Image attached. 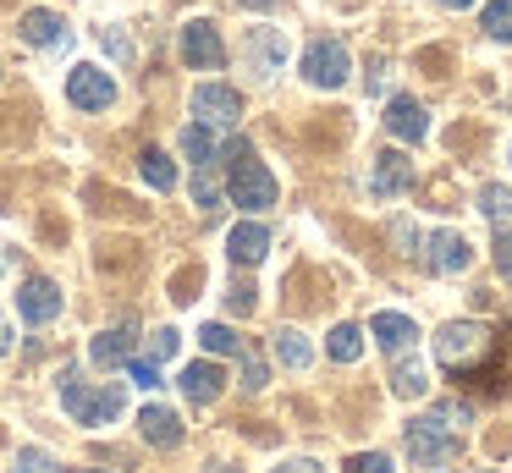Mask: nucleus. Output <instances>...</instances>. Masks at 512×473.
<instances>
[{
    "label": "nucleus",
    "instance_id": "nucleus-1",
    "mask_svg": "<svg viewBox=\"0 0 512 473\" xmlns=\"http://www.w3.org/2000/svg\"><path fill=\"white\" fill-rule=\"evenodd\" d=\"M226 165H232V176H226V198H232L237 209H270L276 204V176H270V165L259 160L248 143H232V149L221 154Z\"/></svg>",
    "mask_w": 512,
    "mask_h": 473
},
{
    "label": "nucleus",
    "instance_id": "nucleus-2",
    "mask_svg": "<svg viewBox=\"0 0 512 473\" xmlns=\"http://www.w3.org/2000/svg\"><path fill=\"white\" fill-rule=\"evenodd\" d=\"M61 407L72 413V424L100 429V424H116L127 413V396H122V385H83L78 374H67L61 380Z\"/></svg>",
    "mask_w": 512,
    "mask_h": 473
},
{
    "label": "nucleus",
    "instance_id": "nucleus-3",
    "mask_svg": "<svg viewBox=\"0 0 512 473\" xmlns=\"http://www.w3.org/2000/svg\"><path fill=\"white\" fill-rule=\"evenodd\" d=\"M347 72H353V55H347V44L314 39L309 50H303V77H309V88H325V94H336V88L347 83Z\"/></svg>",
    "mask_w": 512,
    "mask_h": 473
},
{
    "label": "nucleus",
    "instance_id": "nucleus-4",
    "mask_svg": "<svg viewBox=\"0 0 512 473\" xmlns=\"http://www.w3.org/2000/svg\"><path fill=\"white\" fill-rule=\"evenodd\" d=\"M485 352H490V330L479 325V319H452V325H441V336H435V358L452 363V369L485 358Z\"/></svg>",
    "mask_w": 512,
    "mask_h": 473
},
{
    "label": "nucleus",
    "instance_id": "nucleus-5",
    "mask_svg": "<svg viewBox=\"0 0 512 473\" xmlns=\"http://www.w3.org/2000/svg\"><path fill=\"white\" fill-rule=\"evenodd\" d=\"M67 99L78 110H111L116 105V77L105 72V66H94V61H78L67 72Z\"/></svg>",
    "mask_w": 512,
    "mask_h": 473
},
{
    "label": "nucleus",
    "instance_id": "nucleus-6",
    "mask_svg": "<svg viewBox=\"0 0 512 473\" xmlns=\"http://www.w3.org/2000/svg\"><path fill=\"white\" fill-rule=\"evenodd\" d=\"M182 61H188L193 72H221V66H226L221 28H215L210 17H193L188 28H182Z\"/></svg>",
    "mask_w": 512,
    "mask_h": 473
},
{
    "label": "nucleus",
    "instance_id": "nucleus-7",
    "mask_svg": "<svg viewBox=\"0 0 512 473\" xmlns=\"http://www.w3.org/2000/svg\"><path fill=\"white\" fill-rule=\"evenodd\" d=\"M237 116H243V94L226 83H199L193 88V121H204V127H237Z\"/></svg>",
    "mask_w": 512,
    "mask_h": 473
},
{
    "label": "nucleus",
    "instance_id": "nucleus-8",
    "mask_svg": "<svg viewBox=\"0 0 512 473\" xmlns=\"http://www.w3.org/2000/svg\"><path fill=\"white\" fill-rule=\"evenodd\" d=\"M287 50H292V44H287V33H281V28H248V39H243V61H248V72L265 77V83L281 72Z\"/></svg>",
    "mask_w": 512,
    "mask_h": 473
},
{
    "label": "nucleus",
    "instance_id": "nucleus-9",
    "mask_svg": "<svg viewBox=\"0 0 512 473\" xmlns=\"http://www.w3.org/2000/svg\"><path fill=\"white\" fill-rule=\"evenodd\" d=\"M408 457L424 462V468H446V462L457 457V435H452V429H441L435 418L408 424Z\"/></svg>",
    "mask_w": 512,
    "mask_h": 473
},
{
    "label": "nucleus",
    "instance_id": "nucleus-10",
    "mask_svg": "<svg viewBox=\"0 0 512 473\" xmlns=\"http://www.w3.org/2000/svg\"><path fill=\"white\" fill-rule=\"evenodd\" d=\"M17 314H23L28 325H50V319L61 314V286L50 281V275H28V281L17 286Z\"/></svg>",
    "mask_w": 512,
    "mask_h": 473
},
{
    "label": "nucleus",
    "instance_id": "nucleus-11",
    "mask_svg": "<svg viewBox=\"0 0 512 473\" xmlns=\"http://www.w3.org/2000/svg\"><path fill=\"white\" fill-rule=\"evenodd\" d=\"M369 187H375V198H402L413 187V160L402 149H380L369 165Z\"/></svg>",
    "mask_w": 512,
    "mask_h": 473
},
{
    "label": "nucleus",
    "instance_id": "nucleus-12",
    "mask_svg": "<svg viewBox=\"0 0 512 473\" xmlns=\"http://www.w3.org/2000/svg\"><path fill=\"white\" fill-rule=\"evenodd\" d=\"M424 259H430V270H441V275H463L468 264H474V248H468L457 231H430V242H424Z\"/></svg>",
    "mask_w": 512,
    "mask_h": 473
},
{
    "label": "nucleus",
    "instance_id": "nucleus-13",
    "mask_svg": "<svg viewBox=\"0 0 512 473\" xmlns=\"http://www.w3.org/2000/svg\"><path fill=\"white\" fill-rule=\"evenodd\" d=\"M17 33H23V44H34V50H67V22L56 17V11H45V6H34V11H23V22H17Z\"/></svg>",
    "mask_w": 512,
    "mask_h": 473
},
{
    "label": "nucleus",
    "instance_id": "nucleus-14",
    "mask_svg": "<svg viewBox=\"0 0 512 473\" xmlns=\"http://www.w3.org/2000/svg\"><path fill=\"white\" fill-rule=\"evenodd\" d=\"M138 435H144L149 446H160V451L182 446V413L166 407V402H149L144 413H138Z\"/></svg>",
    "mask_w": 512,
    "mask_h": 473
},
{
    "label": "nucleus",
    "instance_id": "nucleus-15",
    "mask_svg": "<svg viewBox=\"0 0 512 473\" xmlns=\"http://www.w3.org/2000/svg\"><path fill=\"white\" fill-rule=\"evenodd\" d=\"M386 127H391V138H402V143H424V138H430V116H424V105H419V99H408V94H397L386 105Z\"/></svg>",
    "mask_w": 512,
    "mask_h": 473
},
{
    "label": "nucleus",
    "instance_id": "nucleus-16",
    "mask_svg": "<svg viewBox=\"0 0 512 473\" xmlns=\"http://www.w3.org/2000/svg\"><path fill=\"white\" fill-rule=\"evenodd\" d=\"M177 385H182V396H188V402H215V396L226 391V369L221 363H210V358H199V363H188V369L177 374Z\"/></svg>",
    "mask_w": 512,
    "mask_h": 473
},
{
    "label": "nucleus",
    "instance_id": "nucleus-17",
    "mask_svg": "<svg viewBox=\"0 0 512 473\" xmlns=\"http://www.w3.org/2000/svg\"><path fill=\"white\" fill-rule=\"evenodd\" d=\"M133 341H138V325H133V319H122L116 330H100V336L89 341V358L100 363V369H116V363L133 358Z\"/></svg>",
    "mask_w": 512,
    "mask_h": 473
},
{
    "label": "nucleus",
    "instance_id": "nucleus-18",
    "mask_svg": "<svg viewBox=\"0 0 512 473\" xmlns=\"http://www.w3.org/2000/svg\"><path fill=\"white\" fill-rule=\"evenodd\" d=\"M226 253H232V264H259L270 253V231L259 226V220H237V226L226 231Z\"/></svg>",
    "mask_w": 512,
    "mask_h": 473
},
{
    "label": "nucleus",
    "instance_id": "nucleus-19",
    "mask_svg": "<svg viewBox=\"0 0 512 473\" xmlns=\"http://www.w3.org/2000/svg\"><path fill=\"white\" fill-rule=\"evenodd\" d=\"M369 336L380 341V352H413V341H419V325H413L408 314H375L369 319Z\"/></svg>",
    "mask_w": 512,
    "mask_h": 473
},
{
    "label": "nucleus",
    "instance_id": "nucleus-20",
    "mask_svg": "<svg viewBox=\"0 0 512 473\" xmlns=\"http://www.w3.org/2000/svg\"><path fill=\"white\" fill-rule=\"evenodd\" d=\"M182 154H188L199 171H210V165H221V143H215V127H204V121H193V127H182Z\"/></svg>",
    "mask_w": 512,
    "mask_h": 473
},
{
    "label": "nucleus",
    "instance_id": "nucleus-21",
    "mask_svg": "<svg viewBox=\"0 0 512 473\" xmlns=\"http://www.w3.org/2000/svg\"><path fill=\"white\" fill-rule=\"evenodd\" d=\"M276 363H281V369H309V363H314V347H309V336H303V330H276Z\"/></svg>",
    "mask_w": 512,
    "mask_h": 473
},
{
    "label": "nucleus",
    "instance_id": "nucleus-22",
    "mask_svg": "<svg viewBox=\"0 0 512 473\" xmlns=\"http://www.w3.org/2000/svg\"><path fill=\"white\" fill-rule=\"evenodd\" d=\"M138 171H144V182L155 187V193H171V187H177V160H171V154H160V149L138 154Z\"/></svg>",
    "mask_w": 512,
    "mask_h": 473
},
{
    "label": "nucleus",
    "instance_id": "nucleus-23",
    "mask_svg": "<svg viewBox=\"0 0 512 473\" xmlns=\"http://www.w3.org/2000/svg\"><path fill=\"white\" fill-rule=\"evenodd\" d=\"M325 352H331V363H358V358H364V330H358V325H336L331 336H325Z\"/></svg>",
    "mask_w": 512,
    "mask_h": 473
},
{
    "label": "nucleus",
    "instance_id": "nucleus-24",
    "mask_svg": "<svg viewBox=\"0 0 512 473\" xmlns=\"http://www.w3.org/2000/svg\"><path fill=\"white\" fill-rule=\"evenodd\" d=\"M479 215L496 220V226H512V187L507 182H485V187H479Z\"/></svg>",
    "mask_w": 512,
    "mask_h": 473
},
{
    "label": "nucleus",
    "instance_id": "nucleus-25",
    "mask_svg": "<svg viewBox=\"0 0 512 473\" xmlns=\"http://www.w3.org/2000/svg\"><path fill=\"white\" fill-rule=\"evenodd\" d=\"M424 385H430V374H424L419 358H402L397 374H391V391L402 396V402H413V396H424Z\"/></svg>",
    "mask_w": 512,
    "mask_h": 473
},
{
    "label": "nucleus",
    "instance_id": "nucleus-26",
    "mask_svg": "<svg viewBox=\"0 0 512 473\" xmlns=\"http://www.w3.org/2000/svg\"><path fill=\"white\" fill-rule=\"evenodd\" d=\"M199 341H204V352H215V358H232V352H243V336H237L232 325H204Z\"/></svg>",
    "mask_w": 512,
    "mask_h": 473
},
{
    "label": "nucleus",
    "instance_id": "nucleus-27",
    "mask_svg": "<svg viewBox=\"0 0 512 473\" xmlns=\"http://www.w3.org/2000/svg\"><path fill=\"white\" fill-rule=\"evenodd\" d=\"M479 22H485V33H490V39L512 44V0H490V6H485V17H479Z\"/></svg>",
    "mask_w": 512,
    "mask_h": 473
},
{
    "label": "nucleus",
    "instance_id": "nucleus-28",
    "mask_svg": "<svg viewBox=\"0 0 512 473\" xmlns=\"http://www.w3.org/2000/svg\"><path fill=\"white\" fill-rule=\"evenodd\" d=\"M12 473H61V468H56V457H50L45 446H23L17 462H12Z\"/></svg>",
    "mask_w": 512,
    "mask_h": 473
},
{
    "label": "nucleus",
    "instance_id": "nucleus-29",
    "mask_svg": "<svg viewBox=\"0 0 512 473\" xmlns=\"http://www.w3.org/2000/svg\"><path fill=\"white\" fill-rule=\"evenodd\" d=\"M177 347H182V336H177V330H171V325H160L155 336H149V358H155V363L177 358Z\"/></svg>",
    "mask_w": 512,
    "mask_h": 473
},
{
    "label": "nucleus",
    "instance_id": "nucleus-30",
    "mask_svg": "<svg viewBox=\"0 0 512 473\" xmlns=\"http://www.w3.org/2000/svg\"><path fill=\"white\" fill-rule=\"evenodd\" d=\"M127 380L144 385V391H155V385H160V363L155 358H127Z\"/></svg>",
    "mask_w": 512,
    "mask_h": 473
},
{
    "label": "nucleus",
    "instance_id": "nucleus-31",
    "mask_svg": "<svg viewBox=\"0 0 512 473\" xmlns=\"http://www.w3.org/2000/svg\"><path fill=\"white\" fill-rule=\"evenodd\" d=\"M193 204H199L204 215H215V209H221V187H215V182H210V176H204V171L193 176Z\"/></svg>",
    "mask_w": 512,
    "mask_h": 473
},
{
    "label": "nucleus",
    "instance_id": "nucleus-32",
    "mask_svg": "<svg viewBox=\"0 0 512 473\" xmlns=\"http://www.w3.org/2000/svg\"><path fill=\"white\" fill-rule=\"evenodd\" d=\"M347 473H397V468H391L386 451H358V457L347 462Z\"/></svg>",
    "mask_w": 512,
    "mask_h": 473
},
{
    "label": "nucleus",
    "instance_id": "nucleus-33",
    "mask_svg": "<svg viewBox=\"0 0 512 473\" xmlns=\"http://www.w3.org/2000/svg\"><path fill=\"white\" fill-rule=\"evenodd\" d=\"M430 418H435V424H441V429H463V424H468V418H474V413H468L463 402H441V407H435Z\"/></svg>",
    "mask_w": 512,
    "mask_h": 473
},
{
    "label": "nucleus",
    "instance_id": "nucleus-34",
    "mask_svg": "<svg viewBox=\"0 0 512 473\" xmlns=\"http://www.w3.org/2000/svg\"><path fill=\"white\" fill-rule=\"evenodd\" d=\"M265 380H270V369L259 358H243V374H237V385L243 391H265Z\"/></svg>",
    "mask_w": 512,
    "mask_h": 473
},
{
    "label": "nucleus",
    "instance_id": "nucleus-35",
    "mask_svg": "<svg viewBox=\"0 0 512 473\" xmlns=\"http://www.w3.org/2000/svg\"><path fill=\"white\" fill-rule=\"evenodd\" d=\"M496 270H501V281H512V231L496 237Z\"/></svg>",
    "mask_w": 512,
    "mask_h": 473
},
{
    "label": "nucleus",
    "instance_id": "nucleus-36",
    "mask_svg": "<svg viewBox=\"0 0 512 473\" xmlns=\"http://www.w3.org/2000/svg\"><path fill=\"white\" fill-rule=\"evenodd\" d=\"M386 83H391V61H386V55H375V61H369V94H380Z\"/></svg>",
    "mask_w": 512,
    "mask_h": 473
},
{
    "label": "nucleus",
    "instance_id": "nucleus-37",
    "mask_svg": "<svg viewBox=\"0 0 512 473\" xmlns=\"http://www.w3.org/2000/svg\"><path fill=\"white\" fill-rule=\"evenodd\" d=\"M100 39H105V50H111L116 61H127V55H133V44H127V39H122V33H116V28H105Z\"/></svg>",
    "mask_w": 512,
    "mask_h": 473
},
{
    "label": "nucleus",
    "instance_id": "nucleus-38",
    "mask_svg": "<svg viewBox=\"0 0 512 473\" xmlns=\"http://www.w3.org/2000/svg\"><path fill=\"white\" fill-rule=\"evenodd\" d=\"M270 473H325L314 457H292V462H281V468H270Z\"/></svg>",
    "mask_w": 512,
    "mask_h": 473
},
{
    "label": "nucleus",
    "instance_id": "nucleus-39",
    "mask_svg": "<svg viewBox=\"0 0 512 473\" xmlns=\"http://www.w3.org/2000/svg\"><path fill=\"white\" fill-rule=\"evenodd\" d=\"M226 303H232V314H248V308H254V292H243V286H237V292L226 297Z\"/></svg>",
    "mask_w": 512,
    "mask_h": 473
},
{
    "label": "nucleus",
    "instance_id": "nucleus-40",
    "mask_svg": "<svg viewBox=\"0 0 512 473\" xmlns=\"http://www.w3.org/2000/svg\"><path fill=\"white\" fill-rule=\"evenodd\" d=\"M243 11H270V6H281V0H237Z\"/></svg>",
    "mask_w": 512,
    "mask_h": 473
},
{
    "label": "nucleus",
    "instance_id": "nucleus-41",
    "mask_svg": "<svg viewBox=\"0 0 512 473\" xmlns=\"http://www.w3.org/2000/svg\"><path fill=\"white\" fill-rule=\"evenodd\" d=\"M17 341H12V325H6V319H0V352H12Z\"/></svg>",
    "mask_w": 512,
    "mask_h": 473
},
{
    "label": "nucleus",
    "instance_id": "nucleus-42",
    "mask_svg": "<svg viewBox=\"0 0 512 473\" xmlns=\"http://www.w3.org/2000/svg\"><path fill=\"white\" fill-rule=\"evenodd\" d=\"M441 6H446V11H468L474 0H441Z\"/></svg>",
    "mask_w": 512,
    "mask_h": 473
},
{
    "label": "nucleus",
    "instance_id": "nucleus-43",
    "mask_svg": "<svg viewBox=\"0 0 512 473\" xmlns=\"http://www.w3.org/2000/svg\"><path fill=\"white\" fill-rule=\"evenodd\" d=\"M89 473H100V468H89Z\"/></svg>",
    "mask_w": 512,
    "mask_h": 473
}]
</instances>
